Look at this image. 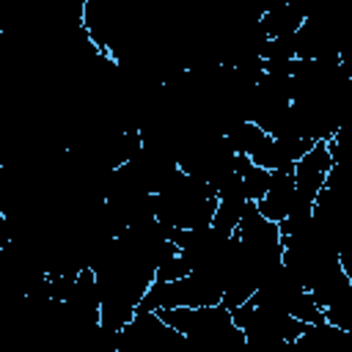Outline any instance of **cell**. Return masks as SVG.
<instances>
[{"label":"cell","mask_w":352,"mask_h":352,"mask_svg":"<svg viewBox=\"0 0 352 352\" xmlns=\"http://www.w3.org/2000/svg\"><path fill=\"white\" fill-rule=\"evenodd\" d=\"M245 333L242 327H231L228 333L220 336H206V338H184V346L179 352H239L245 346Z\"/></svg>","instance_id":"obj_10"},{"label":"cell","mask_w":352,"mask_h":352,"mask_svg":"<svg viewBox=\"0 0 352 352\" xmlns=\"http://www.w3.org/2000/svg\"><path fill=\"white\" fill-rule=\"evenodd\" d=\"M187 275H192V267L187 264V258L182 256V253H176L173 258H168L160 270H157V280H179V278H187Z\"/></svg>","instance_id":"obj_15"},{"label":"cell","mask_w":352,"mask_h":352,"mask_svg":"<svg viewBox=\"0 0 352 352\" xmlns=\"http://www.w3.org/2000/svg\"><path fill=\"white\" fill-rule=\"evenodd\" d=\"M245 206H248V201H220L212 226L220 228V231H226V234H234L239 228V220L245 214Z\"/></svg>","instance_id":"obj_12"},{"label":"cell","mask_w":352,"mask_h":352,"mask_svg":"<svg viewBox=\"0 0 352 352\" xmlns=\"http://www.w3.org/2000/svg\"><path fill=\"white\" fill-rule=\"evenodd\" d=\"M182 346L184 336L154 311H138L118 333V352H179Z\"/></svg>","instance_id":"obj_4"},{"label":"cell","mask_w":352,"mask_h":352,"mask_svg":"<svg viewBox=\"0 0 352 352\" xmlns=\"http://www.w3.org/2000/svg\"><path fill=\"white\" fill-rule=\"evenodd\" d=\"M236 173H239L242 182H245V195H248V201L258 204V201L267 195L270 184H272V170H264V168H258L250 157L236 154Z\"/></svg>","instance_id":"obj_9"},{"label":"cell","mask_w":352,"mask_h":352,"mask_svg":"<svg viewBox=\"0 0 352 352\" xmlns=\"http://www.w3.org/2000/svg\"><path fill=\"white\" fill-rule=\"evenodd\" d=\"M226 138H228L231 148L236 154H245V157H256L261 151V146L270 140V135L258 124H253V121H239L236 126H231L226 132Z\"/></svg>","instance_id":"obj_11"},{"label":"cell","mask_w":352,"mask_h":352,"mask_svg":"<svg viewBox=\"0 0 352 352\" xmlns=\"http://www.w3.org/2000/svg\"><path fill=\"white\" fill-rule=\"evenodd\" d=\"M327 148L333 154V165L352 168V129L349 126H341L336 132V138L327 143Z\"/></svg>","instance_id":"obj_14"},{"label":"cell","mask_w":352,"mask_h":352,"mask_svg":"<svg viewBox=\"0 0 352 352\" xmlns=\"http://www.w3.org/2000/svg\"><path fill=\"white\" fill-rule=\"evenodd\" d=\"M234 324L242 327L248 341L256 344H278V341H297L305 333V322L289 316L286 311H275L267 305H256L253 300L242 302L239 308H231Z\"/></svg>","instance_id":"obj_3"},{"label":"cell","mask_w":352,"mask_h":352,"mask_svg":"<svg viewBox=\"0 0 352 352\" xmlns=\"http://www.w3.org/2000/svg\"><path fill=\"white\" fill-rule=\"evenodd\" d=\"M305 11L294 3H283V6H275L270 8L267 14H261V25L267 30L270 38H278V36H294L302 22H305Z\"/></svg>","instance_id":"obj_7"},{"label":"cell","mask_w":352,"mask_h":352,"mask_svg":"<svg viewBox=\"0 0 352 352\" xmlns=\"http://www.w3.org/2000/svg\"><path fill=\"white\" fill-rule=\"evenodd\" d=\"M264 60H270V63H292V60H297V33L294 36L270 38L267 47H264Z\"/></svg>","instance_id":"obj_13"},{"label":"cell","mask_w":352,"mask_h":352,"mask_svg":"<svg viewBox=\"0 0 352 352\" xmlns=\"http://www.w3.org/2000/svg\"><path fill=\"white\" fill-rule=\"evenodd\" d=\"M220 206L217 190L195 176L176 173L162 192H157V220L170 231H198L212 226Z\"/></svg>","instance_id":"obj_1"},{"label":"cell","mask_w":352,"mask_h":352,"mask_svg":"<svg viewBox=\"0 0 352 352\" xmlns=\"http://www.w3.org/2000/svg\"><path fill=\"white\" fill-rule=\"evenodd\" d=\"M346 338H349V330H341L330 322H319V324H308L297 341L308 352H336Z\"/></svg>","instance_id":"obj_8"},{"label":"cell","mask_w":352,"mask_h":352,"mask_svg":"<svg viewBox=\"0 0 352 352\" xmlns=\"http://www.w3.org/2000/svg\"><path fill=\"white\" fill-rule=\"evenodd\" d=\"M294 198H297V179H294V165H289V168L272 170V184L256 206L267 220L280 226L289 217V212L294 206Z\"/></svg>","instance_id":"obj_6"},{"label":"cell","mask_w":352,"mask_h":352,"mask_svg":"<svg viewBox=\"0 0 352 352\" xmlns=\"http://www.w3.org/2000/svg\"><path fill=\"white\" fill-rule=\"evenodd\" d=\"M333 168V154L327 148V143L316 140L314 148L294 165V179H297V198L308 201V204H316L322 187H324V179Z\"/></svg>","instance_id":"obj_5"},{"label":"cell","mask_w":352,"mask_h":352,"mask_svg":"<svg viewBox=\"0 0 352 352\" xmlns=\"http://www.w3.org/2000/svg\"><path fill=\"white\" fill-rule=\"evenodd\" d=\"M223 302V286L214 278L206 275H187L179 280H154L146 292L138 311H170V308H204V305H220Z\"/></svg>","instance_id":"obj_2"}]
</instances>
